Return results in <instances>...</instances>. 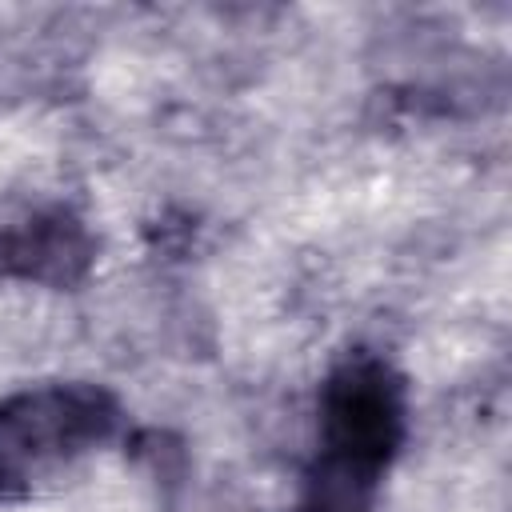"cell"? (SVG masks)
<instances>
[{
	"label": "cell",
	"mask_w": 512,
	"mask_h": 512,
	"mask_svg": "<svg viewBox=\"0 0 512 512\" xmlns=\"http://www.w3.org/2000/svg\"><path fill=\"white\" fill-rule=\"evenodd\" d=\"M120 404L100 384H44L0 400V496H24L104 444Z\"/></svg>",
	"instance_id": "6da1fadb"
},
{
	"label": "cell",
	"mask_w": 512,
	"mask_h": 512,
	"mask_svg": "<svg viewBox=\"0 0 512 512\" xmlns=\"http://www.w3.org/2000/svg\"><path fill=\"white\" fill-rule=\"evenodd\" d=\"M404 436V384L376 356L344 360L320 392V452L384 472Z\"/></svg>",
	"instance_id": "7a4b0ae2"
},
{
	"label": "cell",
	"mask_w": 512,
	"mask_h": 512,
	"mask_svg": "<svg viewBox=\"0 0 512 512\" xmlns=\"http://www.w3.org/2000/svg\"><path fill=\"white\" fill-rule=\"evenodd\" d=\"M92 256H96V244L88 228L80 224V216L64 208L40 212L0 236V272L52 284V288H68L84 280V272L92 268Z\"/></svg>",
	"instance_id": "3957f363"
},
{
	"label": "cell",
	"mask_w": 512,
	"mask_h": 512,
	"mask_svg": "<svg viewBox=\"0 0 512 512\" xmlns=\"http://www.w3.org/2000/svg\"><path fill=\"white\" fill-rule=\"evenodd\" d=\"M376 480H380L376 472L320 452L304 476L296 512H372Z\"/></svg>",
	"instance_id": "277c9868"
}]
</instances>
